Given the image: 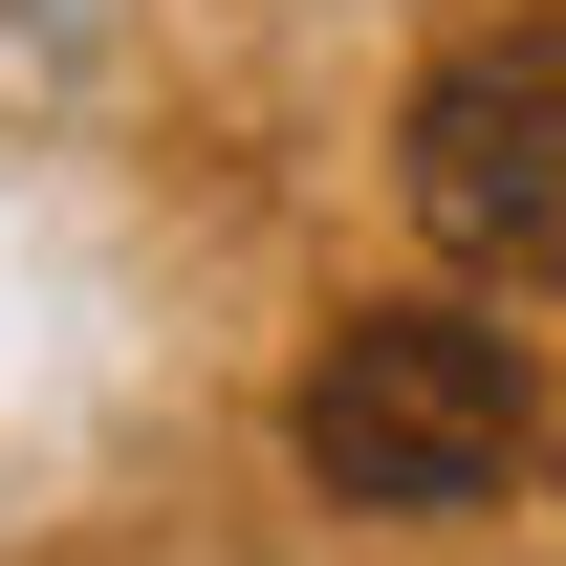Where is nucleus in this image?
Wrapping results in <instances>:
<instances>
[{"mask_svg":"<svg viewBox=\"0 0 566 566\" xmlns=\"http://www.w3.org/2000/svg\"><path fill=\"white\" fill-rule=\"evenodd\" d=\"M392 175H415V240H436V262L566 283V22H480V44L415 87Z\"/></svg>","mask_w":566,"mask_h":566,"instance_id":"obj_2","label":"nucleus"},{"mask_svg":"<svg viewBox=\"0 0 566 566\" xmlns=\"http://www.w3.org/2000/svg\"><path fill=\"white\" fill-rule=\"evenodd\" d=\"M523 349H501L480 305H349L327 349H305V392H283V458L349 501V523H458V501L523 480Z\"/></svg>","mask_w":566,"mask_h":566,"instance_id":"obj_1","label":"nucleus"}]
</instances>
